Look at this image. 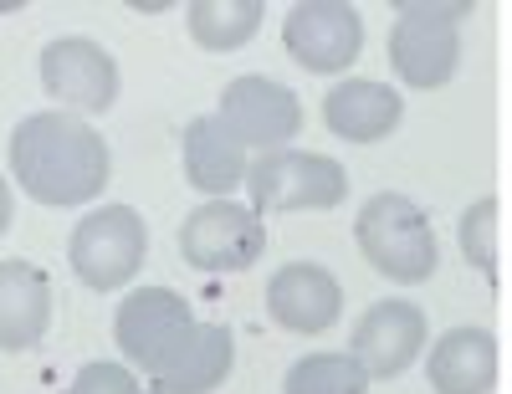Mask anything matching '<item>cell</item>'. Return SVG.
I'll list each match as a JSON object with an SVG mask.
<instances>
[{"mask_svg": "<svg viewBox=\"0 0 512 394\" xmlns=\"http://www.w3.org/2000/svg\"><path fill=\"white\" fill-rule=\"evenodd\" d=\"M425 338H431V328H425V313L415 302L384 297L359 318V328L349 338V354L359 359V369L369 379H395L425 354Z\"/></svg>", "mask_w": 512, "mask_h": 394, "instance_id": "11", "label": "cell"}, {"mask_svg": "<svg viewBox=\"0 0 512 394\" xmlns=\"http://www.w3.org/2000/svg\"><path fill=\"white\" fill-rule=\"evenodd\" d=\"M282 41H287V57L303 72L333 77V72H349L359 62L364 21L344 0H303V6L287 11Z\"/></svg>", "mask_w": 512, "mask_h": 394, "instance_id": "8", "label": "cell"}, {"mask_svg": "<svg viewBox=\"0 0 512 394\" xmlns=\"http://www.w3.org/2000/svg\"><path fill=\"white\" fill-rule=\"evenodd\" d=\"M344 308V287L318 261H292L267 282V313L287 333H323L338 323Z\"/></svg>", "mask_w": 512, "mask_h": 394, "instance_id": "12", "label": "cell"}, {"mask_svg": "<svg viewBox=\"0 0 512 394\" xmlns=\"http://www.w3.org/2000/svg\"><path fill=\"white\" fill-rule=\"evenodd\" d=\"M246 195L256 215H282V210H333L349 200V169L308 154V149H272L246 164Z\"/></svg>", "mask_w": 512, "mask_h": 394, "instance_id": "3", "label": "cell"}, {"mask_svg": "<svg viewBox=\"0 0 512 394\" xmlns=\"http://www.w3.org/2000/svg\"><path fill=\"white\" fill-rule=\"evenodd\" d=\"M52 323V282L31 261H0V348H36Z\"/></svg>", "mask_w": 512, "mask_h": 394, "instance_id": "15", "label": "cell"}, {"mask_svg": "<svg viewBox=\"0 0 512 394\" xmlns=\"http://www.w3.org/2000/svg\"><path fill=\"white\" fill-rule=\"evenodd\" d=\"M67 394H144V384L134 379V369H128V364L98 359V364H82L77 369V379H72Z\"/></svg>", "mask_w": 512, "mask_h": 394, "instance_id": "21", "label": "cell"}, {"mask_svg": "<svg viewBox=\"0 0 512 394\" xmlns=\"http://www.w3.org/2000/svg\"><path fill=\"white\" fill-rule=\"evenodd\" d=\"M267 6L262 0H195L190 6V36L205 52H236L262 31Z\"/></svg>", "mask_w": 512, "mask_h": 394, "instance_id": "18", "label": "cell"}, {"mask_svg": "<svg viewBox=\"0 0 512 394\" xmlns=\"http://www.w3.org/2000/svg\"><path fill=\"white\" fill-rule=\"evenodd\" d=\"M190 328H195L190 302L175 287H139V292H128L118 318H113L118 354L134 369H149V374H159V364L175 354Z\"/></svg>", "mask_w": 512, "mask_h": 394, "instance_id": "9", "label": "cell"}, {"mask_svg": "<svg viewBox=\"0 0 512 394\" xmlns=\"http://www.w3.org/2000/svg\"><path fill=\"white\" fill-rule=\"evenodd\" d=\"M405 118V103L395 87H384V82H369V77H349V82H338L333 93L323 98V123L333 128L338 139H349V144H379V139H390L395 128Z\"/></svg>", "mask_w": 512, "mask_h": 394, "instance_id": "14", "label": "cell"}, {"mask_svg": "<svg viewBox=\"0 0 512 394\" xmlns=\"http://www.w3.org/2000/svg\"><path fill=\"white\" fill-rule=\"evenodd\" d=\"M185 174L190 185L205 190L210 200H226L236 185H246V149L226 134V123L216 113H200L190 128H185Z\"/></svg>", "mask_w": 512, "mask_h": 394, "instance_id": "17", "label": "cell"}, {"mask_svg": "<svg viewBox=\"0 0 512 394\" xmlns=\"http://www.w3.org/2000/svg\"><path fill=\"white\" fill-rule=\"evenodd\" d=\"M41 87L62 113H108L118 103V62L88 36H62L41 52Z\"/></svg>", "mask_w": 512, "mask_h": 394, "instance_id": "10", "label": "cell"}, {"mask_svg": "<svg viewBox=\"0 0 512 394\" xmlns=\"http://www.w3.org/2000/svg\"><path fill=\"white\" fill-rule=\"evenodd\" d=\"M236 369V338L221 323H195L180 348L159 364L154 394H210L221 389Z\"/></svg>", "mask_w": 512, "mask_h": 394, "instance_id": "13", "label": "cell"}, {"mask_svg": "<svg viewBox=\"0 0 512 394\" xmlns=\"http://www.w3.org/2000/svg\"><path fill=\"white\" fill-rule=\"evenodd\" d=\"M6 231H11V185L0 180V236H6Z\"/></svg>", "mask_w": 512, "mask_h": 394, "instance_id": "22", "label": "cell"}, {"mask_svg": "<svg viewBox=\"0 0 512 394\" xmlns=\"http://www.w3.org/2000/svg\"><path fill=\"white\" fill-rule=\"evenodd\" d=\"M216 118L226 123V134L241 149L272 154V149L292 144V134L303 128V103H297L292 87H282V82H272L262 72H246V77L226 82Z\"/></svg>", "mask_w": 512, "mask_h": 394, "instance_id": "7", "label": "cell"}, {"mask_svg": "<svg viewBox=\"0 0 512 394\" xmlns=\"http://www.w3.org/2000/svg\"><path fill=\"white\" fill-rule=\"evenodd\" d=\"M180 251L195 272H246L267 251V226L251 205L236 200H205L185 215Z\"/></svg>", "mask_w": 512, "mask_h": 394, "instance_id": "6", "label": "cell"}, {"mask_svg": "<svg viewBox=\"0 0 512 394\" xmlns=\"http://www.w3.org/2000/svg\"><path fill=\"white\" fill-rule=\"evenodd\" d=\"M354 241L369 267L384 282H400V287L431 282V272L441 267V246H436V231L425 221V210L395 190H379L359 205Z\"/></svg>", "mask_w": 512, "mask_h": 394, "instance_id": "2", "label": "cell"}, {"mask_svg": "<svg viewBox=\"0 0 512 394\" xmlns=\"http://www.w3.org/2000/svg\"><path fill=\"white\" fill-rule=\"evenodd\" d=\"M287 394H369V374L354 354H308L287 369Z\"/></svg>", "mask_w": 512, "mask_h": 394, "instance_id": "19", "label": "cell"}, {"mask_svg": "<svg viewBox=\"0 0 512 394\" xmlns=\"http://www.w3.org/2000/svg\"><path fill=\"white\" fill-rule=\"evenodd\" d=\"M472 16V6H425V0H410V6H395V26H390V67L400 72L405 87H431L451 82L456 62H461V36L456 21Z\"/></svg>", "mask_w": 512, "mask_h": 394, "instance_id": "4", "label": "cell"}, {"mask_svg": "<svg viewBox=\"0 0 512 394\" xmlns=\"http://www.w3.org/2000/svg\"><path fill=\"white\" fill-rule=\"evenodd\" d=\"M11 169L16 185L41 205H88L108 185V144L93 123L62 108L26 113L11 134Z\"/></svg>", "mask_w": 512, "mask_h": 394, "instance_id": "1", "label": "cell"}, {"mask_svg": "<svg viewBox=\"0 0 512 394\" xmlns=\"http://www.w3.org/2000/svg\"><path fill=\"white\" fill-rule=\"evenodd\" d=\"M425 374L436 394H492L497 384V338L482 328H451L425 348Z\"/></svg>", "mask_w": 512, "mask_h": 394, "instance_id": "16", "label": "cell"}, {"mask_svg": "<svg viewBox=\"0 0 512 394\" xmlns=\"http://www.w3.org/2000/svg\"><path fill=\"white\" fill-rule=\"evenodd\" d=\"M461 256L487 277L502 272V200L497 195H482L477 205H466V215H461Z\"/></svg>", "mask_w": 512, "mask_h": 394, "instance_id": "20", "label": "cell"}, {"mask_svg": "<svg viewBox=\"0 0 512 394\" xmlns=\"http://www.w3.org/2000/svg\"><path fill=\"white\" fill-rule=\"evenodd\" d=\"M144 251H149V231H144V215L134 205L93 210L67 241L72 272L93 292H113L123 282H134V272L144 267Z\"/></svg>", "mask_w": 512, "mask_h": 394, "instance_id": "5", "label": "cell"}]
</instances>
